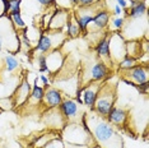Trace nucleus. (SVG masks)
Instances as JSON below:
<instances>
[{"label": "nucleus", "mask_w": 149, "mask_h": 148, "mask_svg": "<svg viewBox=\"0 0 149 148\" xmlns=\"http://www.w3.org/2000/svg\"><path fill=\"white\" fill-rule=\"evenodd\" d=\"M110 12L106 10V9H100L94 13L93 19L91 22V24L88 26L87 32L89 31V33L93 32H98L102 31V29H106L108 24H110Z\"/></svg>", "instance_id": "f8f14e48"}, {"label": "nucleus", "mask_w": 149, "mask_h": 148, "mask_svg": "<svg viewBox=\"0 0 149 148\" xmlns=\"http://www.w3.org/2000/svg\"><path fill=\"white\" fill-rule=\"evenodd\" d=\"M56 10V9H55ZM55 10H50V13L47 12V13H45L43 14V18H42V26L45 27V28L47 29V27H49V23H50V21H51V18H52V15H54V12Z\"/></svg>", "instance_id": "2f4dec72"}, {"label": "nucleus", "mask_w": 149, "mask_h": 148, "mask_svg": "<svg viewBox=\"0 0 149 148\" xmlns=\"http://www.w3.org/2000/svg\"><path fill=\"white\" fill-rule=\"evenodd\" d=\"M69 15H70V13L68 10L56 9L54 12V15L49 23L47 29L49 31H64V27H65L68 19H69Z\"/></svg>", "instance_id": "f3484780"}, {"label": "nucleus", "mask_w": 149, "mask_h": 148, "mask_svg": "<svg viewBox=\"0 0 149 148\" xmlns=\"http://www.w3.org/2000/svg\"><path fill=\"white\" fill-rule=\"evenodd\" d=\"M113 14H115V17H121L124 14V9L120 8V6L116 4L115 5V8H113Z\"/></svg>", "instance_id": "e433bc0d"}, {"label": "nucleus", "mask_w": 149, "mask_h": 148, "mask_svg": "<svg viewBox=\"0 0 149 148\" xmlns=\"http://www.w3.org/2000/svg\"><path fill=\"white\" fill-rule=\"evenodd\" d=\"M87 125L91 135L98 146L103 148H124V142L120 133L106 117L97 115L96 112L87 114Z\"/></svg>", "instance_id": "f257e3e1"}, {"label": "nucleus", "mask_w": 149, "mask_h": 148, "mask_svg": "<svg viewBox=\"0 0 149 148\" xmlns=\"http://www.w3.org/2000/svg\"><path fill=\"white\" fill-rule=\"evenodd\" d=\"M116 3H117V5L123 9H127V6H129L127 0H116Z\"/></svg>", "instance_id": "4c0bfd02"}, {"label": "nucleus", "mask_w": 149, "mask_h": 148, "mask_svg": "<svg viewBox=\"0 0 149 148\" xmlns=\"http://www.w3.org/2000/svg\"><path fill=\"white\" fill-rule=\"evenodd\" d=\"M96 0H78V5L79 6H92L94 5Z\"/></svg>", "instance_id": "f704fd0d"}, {"label": "nucleus", "mask_w": 149, "mask_h": 148, "mask_svg": "<svg viewBox=\"0 0 149 148\" xmlns=\"http://www.w3.org/2000/svg\"><path fill=\"white\" fill-rule=\"evenodd\" d=\"M51 50H55L54 49L51 36H50V33H42L40 36L38 41H37L33 51H35L36 55H40V54H47L49 51H51Z\"/></svg>", "instance_id": "aec40b11"}, {"label": "nucleus", "mask_w": 149, "mask_h": 148, "mask_svg": "<svg viewBox=\"0 0 149 148\" xmlns=\"http://www.w3.org/2000/svg\"><path fill=\"white\" fill-rule=\"evenodd\" d=\"M57 109L60 110V112H61V115L64 116L66 123H79L80 117H82V115L84 114V112H82V110H80L79 103H78L75 100L70 98V97L64 98Z\"/></svg>", "instance_id": "0eeeda50"}, {"label": "nucleus", "mask_w": 149, "mask_h": 148, "mask_svg": "<svg viewBox=\"0 0 149 148\" xmlns=\"http://www.w3.org/2000/svg\"><path fill=\"white\" fill-rule=\"evenodd\" d=\"M148 3L147 0H130V10L126 13L129 19H140L147 17Z\"/></svg>", "instance_id": "a211bd4d"}, {"label": "nucleus", "mask_w": 149, "mask_h": 148, "mask_svg": "<svg viewBox=\"0 0 149 148\" xmlns=\"http://www.w3.org/2000/svg\"><path fill=\"white\" fill-rule=\"evenodd\" d=\"M63 100L64 95L61 91L57 89L56 87H50V88L45 89L42 103L45 105L46 109H55V107H59Z\"/></svg>", "instance_id": "2eb2a0df"}, {"label": "nucleus", "mask_w": 149, "mask_h": 148, "mask_svg": "<svg viewBox=\"0 0 149 148\" xmlns=\"http://www.w3.org/2000/svg\"><path fill=\"white\" fill-rule=\"evenodd\" d=\"M94 13H96L94 5H92V6H79V8L73 13L74 18H75V21H77V24H78V27H79L80 33H87L88 26H89L91 22H92Z\"/></svg>", "instance_id": "1a4fd4ad"}, {"label": "nucleus", "mask_w": 149, "mask_h": 148, "mask_svg": "<svg viewBox=\"0 0 149 148\" xmlns=\"http://www.w3.org/2000/svg\"><path fill=\"white\" fill-rule=\"evenodd\" d=\"M101 86H102V82H91L84 87H82V97L80 98H82L83 105L89 107L91 111H92L94 106V102H96Z\"/></svg>", "instance_id": "9d476101"}, {"label": "nucleus", "mask_w": 149, "mask_h": 148, "mask_svg": "<svg viewBox=\"0 0 149 148\" xmlns=\"http://www.w3.org/2000/svg\"><path fill=\"white\" fill-rule=\"evenodd\" d=\"M43 148H65V142L63 140V138L60 137H55L51 140H49Z\"/></svg>", "instance_id": "c756f323"}, {"label": "nucleus", "mask_w": 149, "mask_h": 148, "mask_svg": "<svg viewBox=\"0 0 149 148\" xmlns=\"http://www.w3.org/2000/svg\"><path fill=\"white\" fill-rule=\"evenodd\" d=\"M69 3L72 5H78V0H69Z\"/></svg>", "instance_id": "a19ab883"}, {"label": "nucleus", "mask_w": 149, "mask_h": 148, "mask_svg": "<svg viewBox=\"0 0 149 148\" xmlns=\"http://www.w3.org/2000/svg\"><path fill=\"white\" fill-rule=\"evenodd\" d=\"M110 72H111V69L107 64L97 60V61H94L92 65L84 72V74H83L84 78L82 80V83L88 84V83H91V82H103V80L110 75Z\"/></svg>", "instance_id": "423d86ee"}, {"label": "nucleus", "mask_w": 149, "mask_h": 148, "mask_svg": "<svg viewBox=\"0 0 149 148\" xmlns=\"http://www.w3.org/2000/svg\"><path fill=\"white\" fill-rule=\"evenodd\" d=\"M57 137L55 133L50 132V133H45V134H41V135H38L35 139V142H33V147L35 148H43V146L49 142V140H51L52 138Z\"/></svg>", "instance_id": "bb28decb"}, {"label": "nucleus", "mask_w": 149, "mask_h": 148, "mask_svg": "<svg viewBox=\"0 0 149 148\" xmlns=\"http://www.w3.org/2000/svg\"><path fill=\"white\" fill-rule=\"evenodd\" d=\"M124 79L127 83H133L134 86L141 84V83L148 82L149 79V72L147 64H136L131 69L124 72Z\"/></svg>", "instance_id": "6e6552de"}, {"label": "nucleus", "mask_w": 149, "mask_h": 148, "mask_svg": "<svg viewBox=\"0 0 149 148\" xmlns=\"http://www.w3.org/2000/svg\"><path fill=\"white\" fill-rule=\"evenodd\" d=\"M42 6H46V8H51L52 5H55V0H37Z\"/></svg>", "instance_id": "c9c22d12"}, {"label": "nucleus", "mask_w": 149, "mask_h": 148, "mask_svg": "<svg viewBox=\"0 0 149 148\" xmlns=\"http://www.w3.org/2000/svg\"><path fill=\"white\" fill-rule=\"evenodd\" d=\"M108 46L113 64L126 55V38L120 32H108Z\"/></svg>", "instance_id": "39448f33"}, {"label": "nucleus", "mask_w": 149, "mask_h": 148, "mask_svg": "<svg viewBox=\"0 0 149 148\" xmlns=\"http://www.w3.org/2000/svg\"><path fill=\"white\" fill-rule=\"evenodd\" d=\"M3 15H5V13H4V6H3V3H1V0H0V17H3Z\"/></svg>", "instance_id": "ea45409f"}, {"label": "nucleus", "mask_w": 149, "mask_h": 148, "mask_svg": "<svg viewBox=\"0 0 149 148\" xmlns=\"http://www.w3.org/2000/svg\"><path fill=\"white\" fill-rule=\"evenodd\" d=\"M22 0H9V12H21Z\"/></svg>", "instance_id": "7c9ffc66"}, {"label": "nucleus", "mask_w": 149, "mask_h": 148, "mask_svg": "<svg viewBox=\"0 0 149 148\" xmlns=\"http://www.w3.org/2000/svg\"><path fill=\"white\" fill-rule=\"evenodd\" d=\"M64 33H65L66 38H75L80 35V31H79V27L77 24V21L74 18V14L70 13L69 15V19H68L65 27H64Z\"/></svg>", "instance_id": "4be33fe9"}, {"label": "nucleus", "mask_w": 149, "mask_h": 148, "mask_svg": "<svg viewBox=\"0 0 149 148\" xmlns=\"http://www.w3.org/2000/svg\"><path fill=\"white\" fill-rule=\"evenodd\" d=\"M45 123L49 125L50 128H54V129H61L66 125V121L64 119V116L61 115L60 110L55 107V109H47V112L45 115Z\"/></svg>", "instance_id": "6ab92c4d"}, {"label": "nucleus", "mask_w": 149, "mask_h": 148, "mask_svg": "<svg viewBox=\"0 0 149 148\" xmlns=\"http://www.w3.org/2000/svg\"><path fill=\"white\" fill-rule=\"evenodd\" d=\"M43 95H45V88L42 86H38V78H35V83H33L31 89V95H29V98L26 105L38 106L40 103H42Z\"/></svg>", "instance_id": "412c9836"}, {"label": "nucleus", "mask_w": 149, "mask_h": 148, "mask_svg": "<svg viewBox=\"0 0 149 148\" xmlns=\"http://www.w3.org/2000/svg\"><path fill=\"white\" fill-rule=\"evenodd\" d=\"M92 148H103V147H101V146H98V144H96V146L92 147Z\"/></svg>", "instance_id": "79ce46f5"}, {"label": "nucleus", "mask_w": 149, "mask_h": 148, "mask_svg": "<svg viewBox=\"0 0 149 148\" xmlns=\"http://www.w3.org/2000/svg\"><path fill=\"white\" fill-rule=\"evenodd\" d=\"M129 117L130 115H129V111L126 109L120 106H113L110 110V112L107 114L106 120L115 128H123L127 124Z\"/></svg>", "instance_id": "9b49d317"}, {"label": "nucleus", "mask_w": 149, "mask_h": 148, "mask_svg": "<svg viewBox=\"0 0 149 148\" xmlns=\"http://www.w3.org/2000/svg\"><path fill=\"white\" fill-rule=\"evenodd\" d=\"M36 64L38 66L40 73H50L49 68H47V64H46V54L36 55Z\"/></svg>", "instance_id": "c85d7f7f"}, {"label": "nucleus", "mask_w": 149, "mask_h": 148, "mask_svg": "<svg viewBox=\"0 0 149 148\" xmlns=\"http://www.w3.org/2000/svg\"><path fill=\"white\" fill-rule=\"evenodd\" d=\"M65 148H89V147H87V146H74V144H65Z\"/></svg>", "instance_id": "58836bf2"}, {"label": "nucleus", "mask_w": 149, "mask_h": 148, "mask_svg": "<svg viewBox=\"0 0 149 148\" xmlns=\"http://www.w3.org/2000/svg\"><path fill=\"white\" fill-rule=\"evenodd\" d=\"M94 52L100 61H103L104 64H110V66L112 65V59L110 55V46H108V33H106L103 37H101L100 40L96 42L94 46Z\"/></svg>", "instance_id": "4468645a"}, {"label": "nucleus", "mask_w": 149, "mask_h": 148, "mask_svg": "<svg viewBox=\"0 0 149 148\" xmlns=\"http://www.w3.org/2000/svg\"><path fill=\"white\" fill-rule=\"evenodd\" d=\"M64 63H65V58L60 51V49L51 50L49 51V54H46V64L50 73H57L59 70H61Z\"/></svg>", "instance_id": "dca6fc26"}, {"label": "nucleus", "mask_w": 149, "mask_h": 148, "mask_svg": "<svg viewBox=\"0 0 149 148\" xmlns=\"http://www.w3.org/2000/svg\"><path fill=\"white\" fill-rule=\"evenodd\" d=\"M138 88V91L140 93H144V95H147L148 93V88H149V82H145V83H141V84H138L135 86Z\"/></svg>", "instance_id": "72a5a7b5"}, {"label": "nucleus", "mask_w": 149, "mask_h": 148, "mask_svg": "<svg viewBox=\"0 0 149 148\" xmlns=\"http://www.w3.org/2000/svg\"><path fill=\"white\" fill-rule=\"evenodd\" d=\"M115 102H116V88L111 83H102L92 111L97 115L106 117L110 110L115 106Z\"/></svg>", "instance_id": "20e7f679"}, {"label": "nucleus", "mask_w": 149, "mask_h": 148, "mask_svg": "<svg viewBox=\"0 0 149 148\" xmlns=\"http://www.w3.org/2000/svg\"><path fill=\"white\" fill-rule=\"evenodd\" d=\"M61 138L64 142H66L68 144H74V146L89 147V144H93V146L97 144L91 135L89 130H87L80 123H66V125L63 128Z\"/></svg>", "instance_id": "7ed1b4c3"}, {"label": "nucleus", "mask_w": 149, "mask_h": 148, "mask_svg": "<svg viewBox=\"0 0 149 148\" xmlns=\"http://www.w3.org/2000/svg\"><path fill=\"white\" fill-rule=\"evenodd\" d=\"M31 83L27 79H23L21 83H18V86L15 87L14 92H13V98H14V106L21 107L23 105H26L27 101L31 95Z\"/></svg>", "instance_id": "ddd939ff"}, {"label": "nucleus", "mask_w": 149, "mask_h": 148, "mask_svg": "<svg viewBox=\"0 0 149 148\" xmlns=\"http://www.w3.org/2000/svg\"><path fill=\"white\" fill-rule=\"evenodd\" d=\"M38 79H40V80H41V82H42V84H43V88H45V89H47V88H50V87H51V82H50V79L47 78V77L45 75V74H41Z\"/></svg>", "instance_id": "473e14b6"}, {"label": "nucleus", "mask_w": 149, "mask_h": 148, "mask_svg": "<svg viewBox=\"0 0 149 148\" xmlns=\"http://www.w3.org/2000/svg\"><path fill=\"white\" fill-rule=\"evenodd\" d=\"M117 64H118V68L123 70V72H125V70H129V69L133 68V66L136 65V64H138V59L136 58H133V56L125 55Z\"/></svg>", "instance_id": "a878e982"}, {"label": "nucleus", "mask_w": 149, "mask_h": 148, "mask_svg": "<svg viewBox=\"0 0 149 148\" xmlns=\"http://www.w3.org/2000/svg\"><path fill=\"white\" fill-rule=\"evenodd\" d=\"M126 23V18L125 17H115V18L111 19V29L112 32H121Z\"/></svg>", "instance_id": "cd10ccee"}, {"label": "nucleus", "mask_w": 149, "mask_h": 148, "mask_svg": "<svg viewBox=\"0 0 149 148\" xmlns=\"http://www.w3.org/2000/svg\"><path fill=\"white\" fill-rule=\"evenodd\" d=\"M126 55L133 56V58L139 59L143 52H141V43L138 40H129L126 41Z\"/></svg>", "instance_id": "5701e85b"}, {"label": "nucleus", "mask_w": 149, "mask_h": 148, "mask_svg": "<svg viewBox=\"0 0 149 148\" xmlns=\"http://www.w3.org/2000/svg\"><path fill=\"white\" fill-rule=\"evenodd\" d=\"M21 68V63L14 56V54H8L4 58V70L6 73H14Z\"/></svg>", "instance_id": "b1692460"}, {"label": "nucleus", "mask_w": 149, "mask_h": 148, "mask_svg": "<svg viewBox=\"0 0 149 148\" xmlns=\"http://www.w3.org/2000/svg\"><path fill=\"white\" fill-rule=\"evenodd\" d=\"M6 50L9 54L21 50V38L8 15L0 17V51Z\"/></svg>", "instance_id": "f03ea898"}, {"label": "nucleus", "mask_w": 149, "mask_h": 148, "mask_svg": "<svg viewBox=\"0 0 149 148\" xmlns=\"http://www.w3.org/2000/svg\"><path fill=\"white\" fill-rule=\"evenodd\" d=\"M6 15H8L9 18H10V21H12V23H13V26L15 27L17 31L27 28V24H26V22L23 21V18H22V13H21V12H9Z\"/></svg>", "instance_id": "393cba45"}]
</instances>
